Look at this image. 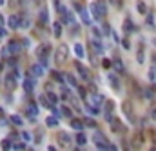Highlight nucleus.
<instances>
[{
    "instance_id": "1",
    "label": "nucleus",
    "mask_w": 156,
    "mask_h": 151,
    "mask_svg": "<svg viewBox=\"0 0 156 151\" xmlns=\"http://www.w3.org/2000/svg\"><path fill=\"white\" fill-rule=\"evenodd\" d=\"M91 13H93V16L96 20H100V18H104L107 15V6H105L104 0H95V2L91 4Z\"/></svg>"
},
{
    "instance_id": "2",
    "label": "nucleus",
    "mask_w": 156,
    "mask_h": 151,
    "mask_svg": "<svg viewBox=\"0 0 156 151\" xmlns=\"http://www.w3.org/2000/svg\"><path fill=\"white\" fill-rule=\"evenodd\" d=\"M49 51H51V46L49 44H42L36 49V57H38V60H40V64H42L44 68L47 66V55H49Z\"/></svg>"
},
{
    "instance_id": "3",
    "label": "nucleus",
    "mask_w": 156,
    "mask_h": 151,
    "mask_svg": "<svg viewBox=\"0 0 156 151\" xmlns=\"http://www.w3.org/2000/svg\"><path fill=\"white\" fill-rule=\"evenodd\" d=\"M67 55H69V48L65 46V44H60V46H58V49H56V53H55V60H56L58 66L67 60Z\"/></svg>"
},
{
    "instance_id": "4",
    "label": "nucleus",
    "mask_w": 156,
    "mask_h": 151,
    "mask_svg": "<svg viewBox=\"0 0 156 151\" xmlns=\"http://www.w3.org/2000/svg\"><path fill=\"white\" fill-rule=\"evenodd\" d=\"M56 140H58V144L62 147H71V142H73V138L69 137V133H65V131H58L56 133Z\"/></svg>"
},
{
    "instance_id": "5",
    "label": "nucleus",
    "mask_w": 156,
    "mask_h": 151,
    "mask_svg": "<svg viewBox=\"0 0 156 151\" xmlns=\"http://www.w3.org/2000/svg\"><path fill=\"white\" fill-rule=\"evenodd\" d=\"M113 111H115V102L113 100H105L104 102V117L107 122L113 120Z\"/></svg>"
},
{
    "instance_id": "6",
    "label": "nucleus",
    "mask_w": 156,
    "mask_h": 151,
    "mask_svg": "<svg viewBox=\"0 0 156 151\" xmlns=\"http://www.w3.org/2000/svg\"><path fill=\"white\" fill-rule=\"evenodd\" d=\"M75 9H76V13L80 15V18H82V22L85 24V26H91V16H89V13L80 6V4H76L75 2Z\"/></svg>"
},
{
    "instance_id": "7",
    "label": "nucleus",
    "mask_w": 156,
    "mask_h": 151,
    "mask_svg": "<svg viewBox=\"0 0 156 151\" xmlns=\"http://www.w3.org/2000/svg\"><path fill=\"white\" fill-rule=\"evenodd\" d=\"M95 142H96V146H98V149L100 151H107L109 149V142L105 140V137L102 135V133H95Z\"/></svg>"
},
{
    "instance_id": "8",
    "label": "nucleus",
    "mask_w": 156,
    "mask_h": 151,
    "mask_svg": "<svg viewBox=\"0 0 156 151\" xmlns=\"http://www.w3.org/2000/svg\"><path fill=\"white\" fill-rule=\"evenodd\" d=\"M75 68H76V71L80 73L82 80H85V82H91V71H89L85 66H82L80 62H76V64H75Z\"/></svg>"
},
{
    "instance_id": "9",
    "label": "nucleus",
    "mask_w": 156,
    "mask_h": 151,
    "mask_svg": "<svg viewBox=\"0 0 156 151\" xmlns=\"http://www.w3.org/2000/svg\"><path fill=\"white\" fill-rule=\"evenodd\" d=\"M89 46H91V51H93V55H100V53L104 51L102 42H100V40H96V38H91V40H89Z\"/></svg>"
},
{
    "instance_id": "10",
    "label": "nucleus",
    "mask_w": 156,
    "mask_h": 151,
    "mask_svg": "<svg viewBox=\"0 0 156 151\" xmlns=\"http://www.w3.org/2000/svg\"><path fill=\"white\" fill-rule=\"evenodd\" d=\"M7 49H9V53H11V55H16V53H20L22 44H20L18 40H11L9 44H7Z\"/></svg>"
},
{
    "instance_id": "11",
    "label": "nucleus",
    "mask_w": 156,
    "mask_h": 151,
    "mask_svg": "<svg viewBox=\"0 0 156 151\" xmlns=\"http://www.w3.org/2000/svg\"><path fill=\"white\" fill-rule=\"evenodd\" d=\"M29 73H31V77L38 78V77H42V75H44V66H42V64H35V66H31Z\"/></svg>"
},
{
    "instance_id": "12",
    "label": "nucleus",
    "mask_w": 156,
    "mask_h": 151,
    "mask_svg": "<svg viewBox=\"0 0 156 151\" xmlns=\"http://www.w3.org/2000/svg\"><path fill=\"white\" fill-rule=\"evenodd\" d=\"M111 64H113L111 68H115V69H116L118 73H123V71H125V68H123V62H122V60H120L118 57H115L113 60H111Z\"/></svg>"
},
{
    "instance_id": "13",
    "label": "nucleus",
    "mask_w": 156,
    "mask_h": 151,
    "mask_svg": "<svg viewBox=\"0 0 156 151\" xmlns=\"http://www.w3.org/2000/svg\"><path fill=\"white\" fill-rule=\"evenodd\" d=\"M7 22H9V28H11V29H18V28H20V16H18V15H11Z\"/></svg>"
},
{
    "instance_id": "14",
    "label": "nucleus",
    "mask_w": 156,
    "mask_h": 151,
    "mask_svg": "<svg viewBox=\"0 0 156 151\" xmlns=\"http://www.w3.org/2000/svg\"><path fill=\"white\" fill-rule=\"evenodd\" d=\"M123 31H125V35H129V33L135 31V24H132L131 18H125V20H123Z\"/></svg>"
},
{
    "instance_id": "15",
    "label": "nucleus",
    "mask_w": 156,
    "mask_h": 151,
    "mask_svg": "<svg viewBox=\"0 0 156 151\" xmlns=\"http://www.w3.org/2000/svg\"><path fill=\"white\" fill-rule=\"evenodd\" d=\"M69 120H71V127L76 129V131H82V129L85 127L84 126V120H80V118H69Z\"/></svg>"
},
{
    "instance_id": "16",
    "label": "nucleus",
    "mask_w": 156,
    "mask_h": 151,
    "mask_svg": "<svg viewBox=\"0 0 156 151\" xmlns=\"http://www.w3.org/2000/svg\"><path fill=\"white\" fill-rule=\"evenodd\" d=\"M27 115H29L31 118H35V117L38 115V106H36L35 102H31V104L27 106Z\"/></svg>"
},
{
    "instance_id": "17",
    "label": "nucleus",
    "mask_w": 156,
    "mask_h": 151,
    "mask_svg": "<svg viewBox=\"0 0 156 151\" xmlns=\"http://www.w3.org/2000/svg\"><path fill=\"white\" fill-rule=\"evenodd\" d=\"M15 77H16V73H15V75H7V77H6V88H7V89H15V86H16Z\"/></svg>"
},
{
    "instance_id": "18",
    "label": "nucleus",
    "mask_w": 156,
    "mask_h": 151,
    "mask_svg": "<svg viewBox=\"0 0 156 151\" xmlns=\"http://www.w3.org/2000/svg\"><path fill=\"white\" fill-rule=\"evenodd\" d=\"M24 89H26V93H31V91L35 89V82H33V78H26V80H24Z\"/></svg>"
},
{
    "instance_id": "19",
    "label": "nucleus",
    "mask_w": 156,
    "mask_h": 151,
    "mask_svg": "<svg viewBox=\"0 0 156 151\" xmlns=\"http://www.w3.org/2000/svg\"><path fill=\"white\" fill-rule=\"evenodd\" d=\"M85 109L89 111V115H95V117H96V115H100V111H102V109H98V107L91 106L89 102H85Z\"/></svg>"
},
{
    "instance_id": "20",
    "label": "nucleus",
    "mask_w": 156,
    "mask_h": 151,
    "mask_svg": "<svg viewBox=\"0 0 156 151\" xmlns=\"http://www.w3.org/2000/svg\"><path fill=\"white\" fill-rule=\"evenodd\" d=\"M111 124H113V131H116V133H122L123 131V126L120 124V120L113 118V120H111Z\"/></svg>"
},
{
    "instance_id": "21",
    "label": "nucleus",
    "mask_w": 156,
    "mask_h": 151,
    "mask_svg": "<svg viewBox=\"0 0 156 151\" xmlns=\"http://www.w3.org/2000/svg\"><path fill=\"white\" fill-rule=\"evenodd\" d=\"M76 144L78 146H85V142H87V137H85V133H82V131H78V135H76Z\"/></svg>"
},
{
    "instance_id": "22",
    "label": "nucleus",
    "mask_w": 156,
    "mask_h": 151,
    "mask_svg": "<svg viewBox=\"0 0 156 151\" xmlns=\"http://www.w3.org/2000/svg\"><path fill=\"white\" fill-rule=\"evenodd\" d=\"M75 53H76V57H78V58H84V57H85L84 46H82V44H75Z\"/></svg>"
},
{
    "instance_id": "23",
    "label": "nucleus",
    "mask_w": 156,
    "mask_h": 151,
    "mask_svg": "<svg viewBox=\"0 0 156 151\" xmlns=\"http://www.w3.org/2000/svg\"><path fill=\"white\" fill-rule=\"evenodd\" d=\"M46 124H47L49 127H56V126H58V117H55V115H53V117H47V118H46Z\"/></svg>"
},
{
    "instance_id": "24",
    "label": "nucleus",
    "mask_w": 156,
    "mask_h": 151,
    "mask_svg": "<svg viewBox=\"0 0 156 151\" xmlns=\"http://www.w3.org/2000/svg\"><path fill=\"white\" fill-rule=\"evenodd\" d=\"M132 147H135V149H140L142 147V135L140 133L135 135V138H132Z\"/></svg>"
},
{
    "instance_id": "25",
    "label": "nucleus",
    "mask_w": 156,
    "mask_h": 151,
    "mask_svg": "<svg viewBox=\"0 0 156 151\" xmlns=\"http://www.w3.org/2000/svg\"><path fill=\"white\" fill-rule=\"evenodd\" d=\"M53 33H55L56 38H60V35H62V24L60 22H55L53 24Z\"/></svg>"
},
{
    "instance_id": "26",
    "label": "nucleus",
    "mask_w": 156,
    "mask_h": 151,
    "mask_svg": "<svg viewBox=\"0 0 156 151\" xmlns=\"http://www.w3.org/2000/svg\"><path fill=\"white\" fill-rule=\"evenodd\" d=\"M51 77H53V80H56L58 84H64V80H65V77H64V75H60L58 71H53V73H51Z\"/></svg>"
},
{
    "instance_id": "27",
    "label": "nucleus",
    "mask_w": 156,
    "mask_h": 151,
    "mask_svg": "<svg viewBox=\"0 0 156 151\" xmlns=\"http://www.w3.org/2000/svg\"><path fill=\"white\" fill-rule=\"evenodd\" d=\"M143 97L145 98H154V88H143Z\"/></svg>"
},
{
    "instance_id": "28",
    "label": "nucleus",
    "mask_w": 156,
    "mask_h": 151,
    "mask_svg": "<svg viewBox=\"0 0 156 151\" xmlns=\"http://www.w3.org/2000/svg\"><path fill=\"white\" fill-rule=\"evenodd\" d=\"M136 6H138V11H140L142 15H147V6L143 4V0H138V2H136Z\"/></svg>"
},
{
    "instance_id": "29",
    "label": "nucleus",
    "mask_w": 156,
    "mask_h": 151,
    "mask_svg": "<svg viewBox=\"0 0 156 151\" xmlns=\"http://www.w3.org/2000/svg\"><path fill=\"white\" fill-rule=\"evenodd\" d=\"M46 97H47V100H49V104H51V106H55V104H58V97H56L55 93H47Z\"/></svg>"
},
{
    "instance_id": "30",
    "label": "nucleus",
    "mask_w": 156,
    "mask_h": 151,
    "mask_svg": "<svg viewBox=\"0 0 156 151\" xmlns=\"http://www.w3.org/2000/svg\"><path fill=\"white\" fill-rule=\"evenodd\" d=\"M109 80H111V86H113L115 89H118V88H120V84H118V78H116L115 75H109Z\"/></svg>"
},
{
    "instance_id": "31",
    "label": "nucleus",
    "mask_w": 156,
    "mask_h": 151,
    "mask_svg": "<svg viewBox=\"0 0 156 151\" xmlns=\"http://www.w3.org/2000/svg\"><path fill=\"white\" fill-rule=\"evenodd\" d=\"M40 22L42 24H47V9H42L40 11Z\"/></svg>"
},
{
    "instance_id": "32",
    "label": "nucleus",
    "mask_w": 156,
    "mask_h": 151,
    "mask_svg": "<svg viewBox=\"0 0 156 151\" xmlns=\"http://www.w3.org/2000/svg\"><path fill=\"white\" fill-rule=\"evenodd\" d=\"M64 77H65V80H67V82L73 86V88H78V84H76V80H75V77H73V75H64Z\"/></svg>"
},
{
    "instance_id": "33",
    "label": "nucleus",
    "mask_w": 156,
    "mask_h": 151,
    "mask_svg": "<svg viewBox=\"0 0 156 151\" xmlns=\"http://www.w3.org/2000/svg\"><path fill=\"white\" fill-rule=\"evenodd\" d=\"M38 100H40V104H42V106H46V107H53V106L49 104V100H47V97H46V95H42Z\"/></svg>"
},
{
    "instance_id": "34",
    "label": "nucleus",
    "mask_w": 156,
    "mask_h": 151,
    "mask_svg": "<svg viewBox=\"0 0 156 151\" xmlns=\"http://www.w3.org/2000/svg\"><path fill=\"white\" fill-rule=\"evenodd\" d=\"M76 89H78V93H80V98H82V100H85V97H87V89H85V88H82V86H78Z\"/></svg>"
},
{
    "instance_id": "35",
    "label": "nucleus",
    "mask_w": 156,
    "mask_h": 151,
    "mask_svg": "<svg viewBox=\"0 0 156 151\" xmlns=\"http://www.w3.org/2000/svg\"><path fill=\"white\" fill-rule=\"evenodd\" d=\"M11 122H13L15 126H22V117H18V115H13V117H11Z\"/></svg>"
},
{
    "instance_id": "36",
    "label": "nucleus",
    "mask_w": 156,
    "mask_h": 151,
    "mask_svg": "<svg viewBox=\"0 0 156 151\" xmlns=\"http://www.w3.org/2000/svg\"><path fill=\"white\" fill-rule=\"evenodd\" d=\"M60 111H62V115H64V117H67V118H71V109H69L67 106H64V107H62Z\"/></svg>"
},
{
    "instance_id": "37",
    "label": "nucleus",
    "mask_w": 156,
    "mask_h": 151,
    "mask_svg": "<svg viewBox=\"0 0 156 151\" xmlns=\"http://www.w3.org/2000/svg\"><path fill=\"white\" fill-rule=\"evenodd\" d=\"M2 149H4V151H9V149H11V140H9V138H6V140L2 142Z\"/></svg>"
},
{
    "instance_id": "38",
    "label": "nucleus",
    "mask_w": 156,
    "mask_h": 151,
    "mask_svg": "<svg viewBox=\"0 0 156 151\" xmlns=\"http://www.w3.org/2000/svg\"><path fill=\"white\" fill-rule=\"evenodd\" d=\"M84 126H87V127H96L95 120H91V118H85V120H84Z\"/></svg>"
},
{
    "instance_id": "39",
    "label": "nucleus",
    "mask_w": 156,
    "mask_h": 151,
    "mask_svg": "<svg viewBox=\"0 0 156 151\" xmlns=\"http://www.w3.org/2000/svg\"><path fill=\"white\" fill-rule=\"evenodd\" d=\"M102 66H104L105 69H109L111 66H113V64H111V60H109V58H104V60H102Z\"/></svg>"
},
{
    "instance_id": "40",
    "label": "nucleus",
    "mask_w": 156,
    "mask_h": 151,
    "mask_svg": "<svg viewBox=\"0 0 156 151\" xmlns=\"http://www.w3.org/2000/svg\"><path fill=\"white\" fill-rule=\"evenodd\" d=\"M22 138H24V142H29L31 140V135L27 131H22Z\"/></svg>"
},
{
    "instance_id": "41",
    "label": "nucleus",
    "mask_w": 156,
    "mask_h": 151,
    "mask_svg": "<svg viewBox=\"0 0 156 151\" xmlns=\"http://www.w3.org/2000/svg\"><path fill=\"white\" fill-rule=\"evenodd\" d=\"M122 46H123L125 49H129V48H131V42H129V38H123V40H122Z\"/></svg>"
},
{
    "instance_id": "42",
    "label": "nucleus",
    "mask_w": 156,
    "mask_h": 151,
    "mask_svg": "<svg viewBox=\"0 0 156 151\" xmlns=\"http://www.w3.org/2000/svg\"><path fill=\"white\" fill-rule=\"evenodd\" d=\"M138 62H143V49H142V46L138 49Z\"/></svg>"
},
{
    "instance_id": "43",
    "label": "nucleus",
    "mask_w": 156,
    "mask_h": 151,
    "mask_svg": "<svg viewBox=\"0 0 156 151\" xmlns=\"http://www.w3.org/2000/svg\"><path fill=\"white\" fill-rule=\"evenodd\" d=\"M13 147H15L16 151H22V149H24V144H22V142H16V144H15Z\"/></svg>"
},
{
    "instance_id": "44",
    "label": "nucleus",
    "mask_w": 156,
    "mask_h": 151,
    "mask_svg": "<svg viewBox=\"0 0 156 151\" xmlns=\"http://www.w3.org/2000/svg\"><path fill=\"white\" fill-rule=\"evenodd\" d=\"M2 55H4V57H6V58H7V57H9V55H11V53H9V49H7V46H6V48H4V49H2Z\"/></svg>"
},
{
    "instance_id": "45",
    "label": "nucleus",
    "mask_w": 156,
    "mask_h": 151,
    "mask_svg": "<svg viewBox=\"0 0 156 151\" xmlns=\"http://www.w3.org/2000/svg\"><path fill=\"white\" fill-rule=\"evenodd\" d=\"M93 33H95L96 36H100V38H102V33H100V29H98V28H93Z\"/></svg>"
},
{
    "instance_id": "46",
    "label": "nucleus",
    "mask_w": 156,
    "mask_h": 151,
    "mask_svg": "<svg viewBox=\"0 0 156 151\" xmlns=\"http://www.w3.org/2000/svg\"><path fill=\"white\" fill-rule=\"evenodd\" d=\"M151 115H152V118H156V106L151 107Z\"/></svg>"
},
{
    "instance_id": "47",
    "label": "nucleus",
    "mask_w": 156,
    "mask_h": 151,
    "mask_svg": "<svg viewBox=\"0 0 156 151\" xmlns=\"http://www.w3.org/2000/svg\"><path fill=\"white\" fill-rule=\"evenodd\" d=\"M0 36H6V29L2 26H0Z\"/></svg>"
},
{
    "instance_id": "48",
    "label": "nucleus",
    "mask_w": 156,
    "mask_h": 151,
    "mask_svg": "<svg viewBox=\"0 0 156 151\" xmlns=\"http://www.w3.org/2000/svg\"><path fill=\"white\" fill-rule=\"evenodd\" d=\"M107 151H118V149H116V146H111V144H109V149H107Z\"/></svg>"
},
{
    "instance_id": "49",
    "label": "nucleus",
    "mask_w": 156,
    "mask_h": 151,
    "mask_svg": "<svg viewBox=\"0 0 156 151\" xmlns=\"http://www.w3.org/2000/svg\"><path fill=\"white\" fill-rule=\"evenodd\" d=\"M104 29H105V33H109V31H111V28H109V24H104Z\"/></svg>"
},
{
    "instance_id": "50",
    "label": "nucleus",
    "mask_w": 156,
    "mask_h": 151,
    "mask_svg": "<svg viewBox=\"0 0 156 151\" xmlns=\"http://www.w3.org/2000/svg\"><path fill=\"white\" fill-rule=\"evenodd\" d=\"M2 22H4V18H2V15H0V26H2Z\"/></svg>"
},
{
    "instance_id": "51",
    "label": "nucleus",
    "mask_w": 156,
    "mask_h": 151,
    "mask_svg": "<svg viewBox=\"0 0 156 151\" xmlns=\"http://www.w3.org/2000/svg\"><path fill=\"white\" fill-rule=\"evenodd\" d=\"M49 151H56V149H55V147H53V146H49Z\"/></svg>"
},
{
    "instance_id": "52",
    "label": "nucleus",
    "mask_w": 156,
    "mask_h": 151,
    "mask_svg": "<svg viewBox=\"0 0 156 151\" xmlns=\"http://www.w3.org/2000/svg\"><path fill=\"white\" fill-rule=\"evenodd\" d=\"M151 151H156V146H152V147H151Z\"/></svg>"
},
{
    "instance_id": "53",
    "label": "nucleus",
    "mask_w": 156,
    "mask_h": 151,
    "mask_svg": "<svg viewBox=\"0 0 156 151\" xmlns=\"http://www.w3.org/2000/svg\"><path fill=\"white\" fill-rule=\"evenodd\" d=\"M4 2H6V0H0V6H2V4H4Z\"/></svg>"
},
{
    "instance_id": "54",
    "label": "nucleus",
    "mask_w": 156,
    "mask_h": 151,
    "mask_svg": "<svg viewBox=\"0 0 156 151\" xmlns=\"http://www.w3.org/2000/svg\"><path fill=\"white\" fill-rule=\"evenodd\" d=\"M0 69H2V64H0Z\"/></svg>"
}]
</instances>
